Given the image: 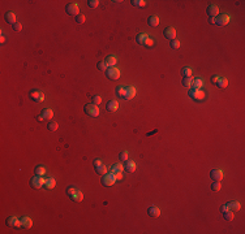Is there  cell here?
Returning a JSON list of instances; mask_svg holds the SVG:
<instances>
[{"label": "cell", "instance_id": "obj_16", "mask_svg": "<svg viewBox=\"0 0 245 234\" xmlns=\"http://www.w3.org/2000/svg\"><path fill=\"white\" fill-rule=\"evenodd\" d=\"M104 62H106V65H107L108 68H112V67H115V65H116L117 57H116L115 55H110V56H107V57H106Z\"/></svg>", "mask_w": 245, "mask_h": 234}, {"label": "cell", "instance_id": "obj_24", "mask_svg": "<svg viewBox=\"0 0 245 234\" xmlns=\"http://www.w3.org/2000/svg\"><path fill=\"white\" fill-rule=\"evenodd\" d=\"M42 116H43L44 120H51L52 117H54V112H52L51 108H43V111H42Z\"/></svg>", "mask_w": 245, "mask_h": 234}, {"label": "cell", "instance_id": "obj_31", "mask_svg": "<svg viewBox=\"0 0 245 234\" xmlns=\"http://www.w3.org/2000/svg\"><path fill=\"white\" fill-rule=\"evenodd\" d=\"M202 86H204V80L202 78H196V80H193V87L196 88H201Z\"/></svg>", "mask_w": 245, "mask_h": 234}, {"label": "cell", "instance_id": "obj_6", "mask_svg": "<svg viewBox=\"0 0 245 234\" xmlns=\"http://www.w3.org/2000/svg\"><path fill=\"white\" fill-rule=\"evenodd\" d=\"M106 75H107V78H108V80H112V81L119 80V77H120V70H119V69H117L116 67L107 68Z\"/></svg>", "mask_w": 245, "mask_h": 234}, {"label": "cell", "instance_id": "obj_47", "mask_svg": "<svg viewBox=\"0 0 245 234\" xmlns=\"http://www.w3.org/2000/svg\"><path fill=\"white\" fill-rule=\"evenodd\" d=\"M219 78H220V77H219V75L214 74V75H213V77H211V82H213V83H217V82H218V81H219Z\"/></svg>", "mask_w": 245, "mask_h": 234}, {"label": "cell", "instance_id": "obj_23", "mask_svg": "<svg viewBox=\"0 0 245 234\" xmlns=\"http://www.w3.org/2000/svg\"><path fill=\"white\" fill-rule=\"evenodd\" d=\"M148 213H149L150 217H158L159 215H161V209H159L158 207H155V206H151L148 209Z\"/></svg>", "mask_w": 245, "mask_h": 234}, {"label": "cell", "instance_id": "obj_27", "mask_svg": "<svg viewBox=\"0 0 245 234\" xmlns=\"http://www.w3.org/2000/svg\"><path fill=\"white\" fill-rule=\"evenodd\" d=\"M182 86H185L187 88L193 87V78L192 77H184L182 78Z\"/></svg>", "mask_w": 245, "mask_h": 234}, {"label": "cell", "instance_id": "obj_46", "mask_svg": "<svg viewBox=\"0 0 245 234\" xmlns=\"http://www.w3.org/2000/svg\"><path fill=\"white\" fill-rule=\"evenodd\" d=\"M12 26H13V30H15V31H21L22 30V25L21 24H15Z\"/></svg>", "mask_w": 245, "mask_h": 234}, {"label": "cell", "instance_id": "obj_35", "mask_svg": "<svg viewBox=\"0 0 245 234\" xmlns=\"http://www.w3.org/2000/svg\"><path fill=\"white\" fill-rule=\"evenodd\" d=\"M223 217L227 220V221H231V220L233 219V212L232 211H227V212L223 213Z\"/></svg>", "mask_w": 245, "mask_h": 234}, {"label": "cell", "instance_id": "obj_34", "mask_svg": "<svg viewBox=\"0 0 245 234\" xmlns=\"http://www.w3.org/2000/svg\"><path fill=\"white\" fill-rule=\"evenodd\" d=\"M57 128H59V125H57V122H55V121H51V122H48V125H47V129L50 131H55Z\"/></svg>", "mask_w": 245, "mask_h": 234}, {"label": "cell", "instance_id": "obj_9", "mask_svg": "<svg viewBox=\"0 0 245 234\" xmlns=\"http://www.w3.org/2000/svg\"><path fill=\"white\" fill-rule=\"evenodd\" d=\"M65 12L69 16H78L80 14V8H78V5L76 3H69V4L65 7Z\"/></svg>", "mask_w": 245, "mask_h": 234}, {"label": "cell", "instance_id": "obj_36", "mask_svg": "<svg viewBox=\"0 0 245 234\" xmlns=\"http://www.w3.org/2000/svg\"><path fill=\"white\" fill-rule=\"evenodd\" d=\"M181 74L184 75V77H192V69L190 68H182Z\"/></svg>", "mask_w": 245, "mask_h": 234}, {"label": "cell", "instance_id": "obj_29", "mask_svg": "<svg viewBox=\"0 0 245 234\" xmlns=\"http://www.w3.org/2000/svg\"><path fill=\"white\" fill-rule=\"evenodd\" d=\"M123 169H124V167L121 165L120 163H116V164H113L112 167H111V173H115V172H123Z\"/></svg>", "mask_w": 245, "mask_h": 234}, {"label": "cell", "instance_id": "obj_18", "mask_svg": "<svg viewBox=\"0 0 245 234\" xmlns=\"http://www.w3.org/2000/svg\"><path fill=\"white\" fill-rule=\"evenodd\" d=\"M226 204H227L228 209L232 211V212H235V211H239V209L241 208L240 203L237 202V200H232V202H228V203H226Z\"/></svg>", "mask_w": 245, "mask_h": 234}, {"label": "cell", "instance_id": "obj_12", "mask_svg": "<svg viewBox=\"0 0 245 234\" xmlns=\"http://www.w3.org/2000/svg\"><path fill=\"white\" fill-rule=\"evenodd\" d=\"M163 34H164V38H167L169 39V41H174V39L176 38V30H175V28H166L164 30H163Z\"/></svg>", "mask_w": 245, "mask_h": 234}, {"label": "cell", "instance_id": "obj_33", "mask_svg": "<svg viewBox=\"0 0 245 234\" xmlns=\"http://www.w3.org/2000/svg\"><path fill=\"white\" fill-rule=\"evenodd\" d=\"M132 5L133 7H140V8H142V7L146 5V1H143V0H132Z\"/></svg>", "mask_w": 245, "mask_h": 234}, {"label": "cell", "instance_id": "obj_45", "mask_svg": "<svg viewBox=\"0 0 245 234\" xmlns=\"http://www.w3.org/2000/svg\"><path fill=\"white\" fill-rule=\"evenodd\" d=\"M113 176H115L116 181H121L123 180V172H115V173H113Z\"/></svg>", "mask_w": 245, "mask_h": 234}, {"label": "cell", "instance_id": "obj_38", "mask_svg": "<svg viewBox=\"0 0 245 234\" xmlns=\"http://www.w3.org/2000/svg\"><path fill=\"white\" fill-rule=\"evenodd\" d=\"M220 187H222V186H220V182H219V181H214L213 185H211V190H213V191H219V190H220Z\"/></svg>", "mask_w": 245, "mask_h": 234}, {"label": "cell", "instance_id": "obj_43", "mask_svg": "<svg viewBox=\"0 0 245 234\" xmlns=\"http://www.w3.org/2000/svg\"><path fill=\"white\" fill-rule=\"evenodd\" d=\"M143 46H145V47H148V48H151L153 46H154V41H153V39L149 37V38H148V41L145 42V44H143Z\"/></svg>", "mask_w": 245, "mask_h": 234}, {"label": "cell", "instance_id": "obj_41", "mask_svg": "<svg viewBox=\"0 0 245 234\" xmlns=\"http://www.w3.org/2000/svg\"><path fill=\"white\" fill-rule=\"evenodd\" d=\"M107 68H108V67L106 65V62H104V61H99V62H98V69H99V70L106 72Z\"/></svg>", "mask_w": 245, "mask_h": 234}, {"label": "cell", "instance_id": "obj_51", "mask_svg": "<svg viewBox=\"0 0 245 234\" xmlns=\"http://www.w3.org/2000/svg\"><path fill=\"white\" fill-rule=\"evenodd\" d=\"M0 41H1V43H4V42H5V37H4V35H1V39H0Z\"/></svg>", "mask_w": 245, "mask_h": 234}, {"label": "cell", "instance_id": "obj_11", "mask_svg": "<svg viewBox=\"0 0 245 234\" xmlns=\"http://www.w3.org/2000/svg\"><path fill=\"white\" fill-rule=\"evenodd\" d=\"M136 95V87L134 86H126L125 87V95H124V100H130Z\"/></svg>", "mask_w": 245, "mask_h": 234}, {"label": "cell", "instance_id": "obj_48", "mask_svg": "<svg viewBox=\"0 0 245 234\" xmlns=\"http://www.w3.org/2000/svg\"><path fill=\"white\" fill-rule=\"evenodd\" d=\"M220 211H222V213H224V212H227V211H230V209H228L227 204H223V206L220 207Z\"/></svg>", "mask_w": 245, "mask_h": 234}, {"label": "cell", "instance_id": "obj_22", "mask_svg": "<svg viewBox=\"0 0 245 234\" xmlns=\"http://www.w3.org/2000/svg\"><path fill=\"white\" fill-rule=\"evenodd\" d=\"M56 186V181H55V178H52V177H50V178H47L44 181V185L43 187H46L47 190H51V189H54V187Z\"/></svg>", "mask_w": 245, "mask_h": 234}, {"label": "cell", "instance_id": "obj_21", "mask_svg": "<svg viewBox=\"0 0 245 234\" xmlns=\"http://www.w3.org/2000/svg\"><path fill=\"white\" fill-rule=\"evenodd\" d=\"M31 225H33V221H31L30 217L24 216V217L21 219V226H22V228L29 229V228H31Z\"/></svg>", "mask_w": 245, "mask_h": 234}, {"label": "cell", "instance_id": "obj_15", "mask_svg": "<svg viewBox=\"0 0 245 234\" xmlns=\"http://www.w3.org/2000/svg\"><path fill=\"white\" fill-rule=\"evenodd\" d=\"M210 177H211V180L219 181V182H220V180L223 178V172H222L220 169H213L210 172Z\"/></svg>", "mask_w": 245, "mask_h": 234}, {"label": "cell", "instance_id": "obj_26", "mask_svg": "<svg viewBox=\"0 0 245 234\" xmlns=\"http://www.w3.org/2000/svg\"><path fill=\"white\" fill-rule=\"evenodd\" d=\"M148 24H149L150 26H153V28L158 26V25H159V18H158V16H150V17L148 18Z\"/></svg>", "mask_w": 245, "mask_h": 234}, {"label": "cell", "instance_id": "obj_17", "mask_svg": "<svg viewBox=\"0 0 245 234\" xmlns=\"http://www.w3.org/2000/svg\"><path fill=\"white\" fill-rule=\"evenodd\" d=\"M124 169H125L128 173H133V172L136 170V164H134V161H132V160H126V161H125V164H124Z\"/></svg>", "mask_w": 245, "mask_h": 234}, {"label": "cell", "instance_id": "obj_42", "mask_svg": "<svg viewBox=\"0 0 245 234\" xmlns=\"http://www.w3.org/2000/svg\"><path fill=\"white\" fill-rule=\"evenodd\" d=\"M171 47L174 48V49H177L179 47H180V42H179L177 39H174V41H171Z\"/></svg>", "mask_w": 245, "mask_h": 234}, {"label": "cell", "instance_id": "obj_8", "mask_svg": "<svg viewBox=\"0 0 245 234\" xmlns=\"http://www.w3.org/2000/svg\"><path fill=\"white\" fill-rule=\"evenodd\" d=\"M116 182V178L113 176V173H106L104 176L102 177V185L103 186H112L113 183Z\"/></svg>", "mask_w": 245, "mask_h": 234}, {"label": "cell", "instance_id": "obj_2", "mask_svg": "<svg viewBox=\"0 0 245 234\" xmlns=\"http://www.w3.org/2000/svg\"><path fill=\"white\" fill-rule=\"evenodd\" d=\"M188 95L190 96L192 99H194V100L197 101H201L204 100L205 96H206V94L204 93V91L201 90V88H196V87H190L188 91Z\"/></svg>", "mask_w": 245, "mask_h": 234}, {"label": "cell", "instance_id": "obj_44", "mask_svg": "<svg viewBox=\"0 0 245 234\" xmlns=\"http://www.w3.org/2000/svg\"><path fill=\"white\" fill-rule=\"evenodd\" d=\"M100 101H102V98H100L99 95H94V96H93V104L98 105V104L100 103Z\"/></svg>", "mask_w": 245, "mask_h": 234}, {"label": "cell", "instance_id": "obj_39", "mask_svg": "<svg viewBox=\"0 0 245 234\" xmlns=\"http://www.w3.org/2000/svg\"><path fill=\"white\" fill-rule=\"evenodd\" d=\"M119 159L121 161H126V160H128V151H121V152L119 154Z\"/></svg>", "mask_w": 245, "mask_h": 234}, {"label": "cell", "instance_id": "obj_49", "mask_svg": "<svg viewBox=\"0 0 245 234\" xmlns=\"http://www.w3.org/2000/svg\"><path fill=\"white\" fill-rule=\"evenodd\" d=\"M209 24L215 25V18H214V17H210V18H209Z\"/></svg>", "mask_w": 245, "mask_h": 234}, {"label": "cell", "instance_id": "obj_10", "mask_svg": "<svg viewBox=\"0 0 245 234\" xmlns=\"http://www.w3.org/2000/svg\"><path fill=\"white\" fill-rule=\"evenodd\" d=\"M230 22V16L228 14H218L215 17V24L218 26H224Z\"/></svg>", "mask_w": 245, "mask_h": 234}, {"label": "cell", "instance_id": "obj_32", "mask_svg": "<svg viewBox=\"0 0 245 234\" xmlns=\"http://www.w3.org/2000/svg\"><path fill=\"white\" fill-rule=\"evenodd\" d=\"M34 172H35V176H43V174H46V168L44 167H35V169H34Z\"/></svg>", "mask_w": 245, "mask_h": 234}, {"label": "cell", "instance_id": "obj_7", "mask_svg": "<svg viewBox=\"0 0 245 234\" xmlns=\"http://www.w3.org/2000/svg\"><path fill=\"white\" fill-rule=\"evenodd\" d=\"M44 181L46 180L42 176H35L30 180V186L33 189H41V187H43V185H44Z\"/></svg>", "mask_w": 245, "mask_h": 234}, {"label": "cell", "instance_id": "obj_1", "mask_svg": "<svg viewBox=\"0 0 245 234\" xmlns=\"http://www.w3.org/2000/svg\"><path fill=\"white\" fill-rule=\"evenodd\" d=\"M67 195L71 198L73 202H76V203H80V202H82L84 200V194H82V191H81L80 189H77L76 186H69L67 189Z\"/></svg>", "mask_w": 245, "mask_h": 234}, {"label": "cell", "instance_id": "obj_30", "mask_svg": "<svg viewBox=\"0 0 245 234\" xmlns=\"http://www.w3.org/2000/svg\"><path fill=\"white\" fill-rule=\"evenodd\" d=\"M115 94H116V96H119V98H124V95H125V87L117 86L115 90Z\"/></svg>", "mask_w": 245, "mask_h": 234}, {"label": "cell", "instance_id": "obj_14", "mask_svg": "<svg viewBox=\"0 0 245 234\" xmlns=\"http://www.w3.org/2000/svg\"><path fill=\"white\" fill-rule=\"evenodd\" d=\"M206 13L209 14V17H217L218 16V13H219V9H218V7L217 5H213V4H210L207 7V9H206Z\"/></svg>", "mask_w": 245, "mask_h": 234}, {"label": "cell", "instance_id": "obj_13", "mask_svg": "<svg viewBox=\"0 0 245 234\" xmlns=\"http://www.w3.org/2000/svg\"><path fill=\"white\" fill-rule=\"evenodd\" d=\"M7 225L8 226H13V228H20L21 226V219H17L15 216H11L7 219Z\"/></svg>", "mask_w": 245, "mask_h": 234}, {"label": "cell", "instance_id": "obj_37", "mask_svg": "<svg viewBox=\"0 0 245 234\" xmlns=\"http://www.w3.org/2000/svg\"><path fill=\"white\" fill-rule=\"evenodd\" d=\"M87 5H89V8L94 9L99 5V1H98V0H89V1H87Z\"/></svg>", "mask_w": 245, "mask_h": 234}, {"label": "cell", "instance_id": "obj_40", "mask_svg": "<svg viewBox=\"0 0 245 234\" xmlns=\"http://www.w3.org/2000/svg\"><path fill=\"white\" fill-rule=\"evenodd\" d=\"M76 22H77V24H80V25L85 24V16L81 14V13L78 16H76Z\"/></svg>", "mask_w": 245, "mask_h": 234}, {"label": "cell", "instance_id": "obj_4", "mask_svg": "<svg viewBox=\"0 0 245 234\" xmlns=\"http://www.w3.org/2000/svg\"><path fill=\"white\" fill-rule=\"evenodd\" d=\"M84 111H85V113H86L87 116H90V117H98V114H99V108L93 103L85 105Z\"/></svg>", "mask_w": 245, "mask_h": 234}, {"label": "cell", "instance_id": "obj_19", "mask_svg": "<svg viewBox=\"0 0 245 234\" xmlns=\"http://www.w3.org/2000/svg\"><path fill=\"white\" fill-rule=\"evenodd\" d=\"M148 38H149V35L146 34V33H140V34L136 37V42H137L138 44L143 46V44H145V42L148 41Z\"/></svg>", "mask_w": 245, "mask_h": 234}, {"label": "cell", "instance_id": "obj_5", "mask_svg": "<svg viewBox=\"0 0 245 234\" xmlns=\"http://www.w3.org/2000/svg\"><path fill=\"white\" fill-rule=\"evenodd\" d=\"M29 98H30L33 101H35V103H39V101L44 100V94L39 90H31L30 93H29Z\"/></svg>", "mask_w": 245, "mask_h": 234}, {"label": "cell", "instance_id": "obj_20", "mask_svg": "<svg viewBox=\"0 0 245 234\" xmlns=\"http://www.w3.org/2000/svg\"><path fill=\"white\" fill-rule=\"evenodd\" d=\"M4 18H5V21L8 22V24H12V25L16 24V14H15V12H7L5 16H4Z\"/></svg>", "mask_w": 245, "mask_h": 234}, {"label": "cell", "instance_id": "obj_50", "mask_svg": "<svg viewBox=\"0 0 245 234\" xmlns=\"http://www.w3.org/2000/svg\"><path fill=\"white\" fill-rule=\"evenodd\" d=\"M44 118H43V116H42V114H39V116H37V121H39V122H42V121H43Z\"/></svg>", "mask_w": 245, "mask_h": 234}, {"label": "cell", "instance_id": "obj_28", "mask_svg": "<svg viewBox=\"0 0 245 234\" xmlns=\"http://www.w3.org/2000/svg\"><path fill=\"white\" fill-rule=\"evenodd\" d=\"M227 85H228V80H227V78H224V77H220V78H219V81L217 82V86L219 87V88L227 87Z\"/></svg>", "mask_w": 245, "mask_h": 234}, {"label": "cell", "instance_id": "obj_3", "mask_svg": "<svg viewBox=\"0 0 245 234\" xmlns=\"http://www.w3.org/2000/svg\"><path fill=\"white\" fill-rule=\"evenodd\" d=\"M93 165H94V169H95V172L99 174V176H104V174L108 172L107 167L104 165V164H102V160H99V159H94Z\"/></svg>", "mask_w": 245, "mask_h": 234}, {"label": "cell", "instance_id": "obj_25", "mask_svg": "<svg viewBox=\"0 0 245 234\" xmlns=\"http://www.w3.org/2000/svg\"><path fill=\"white\" fill-rule=\"evenodd\" d=\"M117 107H119V103H117L116 100H110L108 103H107V111L108 112H115L117 109Z\"/></svg>", "mask_w": 245, "mask_h": 234}]
</instances>
